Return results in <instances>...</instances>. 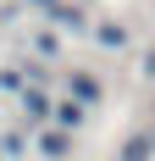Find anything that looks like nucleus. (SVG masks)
I'll use <instances>...</instances> for the list:
<instances>
[{
    "mask_svg": "<svg viewBox=\"0 0 155 161\" xmlns=\"http://www.w3.org/2000/svg\"><path fill=\"white\" fill-rule=\"evenodd\" d=\"M150 150H155V139H150Z\"/></svg>",
    "mask_w": 155,
    "mask_h": 161,
    "instance_id": "6",
    "label": "nucleus"
},
{
    "mask_svg": "<svg viewBox=\"0 0 155 161\" xmlns=\"http://www.w3.org/2000/svg\"><path fill=\"white\" fill-rule=\"evenodd\" d=\"M72 89H78V100H94L100 89H94V78H72Z\"/></svg>",
    "mask_w": 155,
    "mask_h": 161,
    "instance_id": "4",
    "label": "nucleus"
},
{
    "mask_svg": "<svg viewBox=\"0 0 155 161\" xmlns=\"http://www.w3.org/2000/svg\"><path fill=\"white\" fill-rule=\"evenodd\" d=\"M150 156H155V150H150V139H133V145L122 150V161H150Z\"/></svg>",
    "mask_w": 155,
    "mask_h": 161,
    "instance_id": "2",
    "label": "nucleus"
},
{
    "mask_svg": "<svg viewBox=\"0 0 155 161\" xmlns=\"http://www.w3.org/2000/svg\"><path fill=\"white\" fill-rule=\"evenodd\" d=\"M45 106H50V100H45V95H39V89H28V95H22V111H28V117H33V122H39V117H45Z\"/></svg>",
    "mask_w": 155,
    "mask_h": 161,
    "instance_id": "1",
    "label": "nucleus"
},
{
    "mask_svg": "<svg viewBox=\"0 0 155 161\" xmlns=\"http://www.w3.org/2000/svg\"><path fill=\"white\" fill-rule=\"evenodd\" d=\"M45 156H67V139H61V133H45Z\"/></svg>",
    "mask_w": 155,
    "mask_h": 161,
    "instance_id": "3",
    "label": "nucleus"
},
{
    "mask_svg": "<svg viewBox=\"0 0 155 161\" xmlns=\"http://www.w3.org/2000/svg\"><path fill=\"white\" fill-rule=\"evenodd\" d=\"M39 6H50V0H39Z\"/></svg>",
    "mask_w": 155,
    "mask_h": 161,
    "instance_id": "5",
    "label": "nucleus"
}]
</instances>
